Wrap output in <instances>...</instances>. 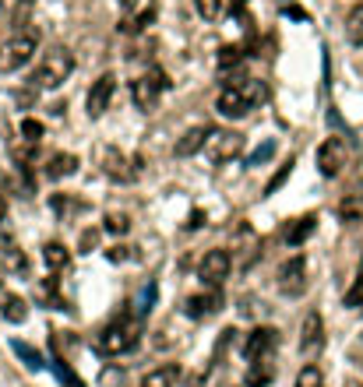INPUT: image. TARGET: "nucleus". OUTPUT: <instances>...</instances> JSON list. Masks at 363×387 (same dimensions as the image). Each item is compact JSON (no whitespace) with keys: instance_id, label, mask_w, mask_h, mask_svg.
<instances>
[{"instance_id":"nucleus-1","label":"nucleus","mask_w":363,"mask_h":387,"mask_svg":"<svg viewBox=\"0 0 363 387\" xmlns=\"http://www.w3.org/2000/svg\"><path fill=\"white\" fill-rule=\"evenodd\" d=\"M141 345V317H120L95 335L99 356H127Z\"/></svg>"},{"instance_id":"nucleus-2","label":"nucleus","mask_w":363,"mask_h":387,"mask_svg":"<svg viewBox=\"0 0 363 387\" xmlns=\"http://www.w3.org/2000/svg\"><path fill=\"white\" fill-rule=\"evenodd\" d=\"M257 99H261V81H254V78H240V81H229V85L219 92L216 106H219V113H223V117L240 120V117H247L250 109L257 106Z\"/></svg>"},{"instance_id":"nucleus-3","label":"nucleus","mask_w":363,"mask_h":387,"mask_svg":"<svg viewBox=\"0 0 363 387\" xmlns=\"http://www.w3.org/2000/svg\"><path fill=\"white\" fill-rule=\"evenodd\" d=\"M71 74H74V53H71L67 46H54V49H49L46 57L39 60L32 81H35L39 88H60Z\"/></svg>"},{"instance_id":"nucleus-4","label":"nucleus","mask_w":363,"mask_h":387,"mask_svg":"<svg viewBox=\"0 0 363 387\" xmlns=\"http://www.w3.org/2000/svg\"><path fill=\"white\" fill-rule=\"evenodd\" d=\"M166 88H170V81H166L163 71H148V74L131 81V99H134V106L141 109V113H152V109L159 106V95Z\"/></svg>"},{"instance_id":"nucleus-5","label":"nucleus","mask_w":363,"mask_h":387,"mask_svg":"<svg viewBox=\"0 0 363 387\" xmlns=\"http://www.w3.org/2000/svg\"><path fill=\"white\" fill-rule=\"evenodd\" d=\"M39 46V32H18L15 39H8L0 46V71H18L32 60V53Z\"/></svg>"},{"instance_id":"nucleus-6","label":"nucleus","mask_w":363,"mask_h":387,"mask_svg":"<svg viewBox=\"0 0 363 387\" xmlns=\"http://www.w3.org/2000/svg\"><path fill=\"white\" fill-rule=\"evenodd\" d=\"M240 151H243V134H236V131H209V141H204V155H209L216 165L240 158Z\"/></svg>"},{"instance_id":"nucleus-7","label":"nucleus","mask_w":363,"mask_h":387,"mask_svg":"<svg viewBox=\"0 0 363 387\" xmlns=\"http://www.w3.org/2000/svg\"><path fill=\"white\" fill-rule=\"evenodd\" d=\"M275 286H279V293L289 296V299H296V296L307 293V261H303L300 254L289 257V261L275 271Z\"/></svg>"},{"instance_id":"nucleus-8","label":"nucleus","mask_w":363,"mask_h":387,"mask_svg":"<svg viewBox=\"0 0 363 387\" xmlns=\"http://www.w3.org/2000/svg\"><path fill=\"white\" fill-rule=\"evenodd\" d=\"M229 267H233V257H229V250L216 247V250H209V254L201 257V264H197V274H201V282H204V286L219 289V286L229 279Z\"/></svg>"},{"instance_id":"nucleus-9","label":"nucleus","mask_w":363,"mask_h":387,"mask_svg":"<svg viewBox=\"0 0 363 387\" xmlns=\"http://www.w3.org/2000/svg\"><path fill=\"white\" fill-rule=\"evenodd\" d=\"M346 158H349V151H346V141L342 138H325L321 145H318V173L321 176H339L342 170H346Z\"/></svg>"},{"instance_id":"nucleus-10","label":"nucleus","mask_w":363,"mask_h":387,"mask_svg":"<svg viewBox=\"0 0 363 387\" xmlns=\"http://www.w3.org/2000/svg\"><path fill=\"white\" fill-rule=\"evenodd\" d=\"M113 92H117V74H102V78L92 81V88H88V95H85V106H88V117H92V120H99V117L110 109Z\"/></svg>"},{"instance_id":"nucleus-11","label":"nucleus","mask_w":363,"mask_h":387,"mask_svg":"<svg viewBox=\"0 0 363 387\" xmlns=\"http://www.w3.org/2000/svg\"><path fill=\"white\" fill-rule=\"evenodd\" d=\"M321 349H325V320H321L318 310H310L303 317V327H300V352L307 359H314Z\"/></svg>"},{"instance_id":"nucleus-12","label":"nucleus","mask_w":363,"mask_h":387,"mask_svg":"<svg viewBox=\"0 0 363 387\" xmlns=\"http://www.w3.org/2000/svg\"><path fill=\"white\" fill-rule=\"evenodd\" d=\"M223 310V293L219 289H204V293H194V296H187L184 299V313L191 317V320H209V317H216Z\"/></svg>"},{"instance_id":"nucleus-13","label":"nucleus","mask_w":363,"mask_h":387,"mask_svg":"<svg viewBox=\"0 0 363 387\" xmlns=\"http://www.w3.org/2000/svg\"><path fill=\"white\" fill-rule=\"evenodd\" d=\"M275 342H279V331H275V327H254L250 335H247V342H243V356H247V363H261V359H268L272 349H275Z\"/></svg>"},{"instance_id":"nucleus-14","label":"nucleus","mask_w":363,"mask_h":387,"mask_svg":"<svg viewBox=\"0 0 363 387\" xmlns=\"http://www.w3.org/2000/svg\"><path fill=\"white\" fill-rule=\"evenodd\" d=\"M102 173H106L110 180H120V183H127V180H134L138 176V170H131V158L120 151V148H102Z\"/></svg>"},{"instance_id":"nucleus-15","label":"nucleus","mask_w":363,"mask_h":387,"mask_svg":"<svg viewBox=\"0 0 363 387\" xmlns=\"http://www.w3.org/2000/svg\"><path fill=\"white\" fill-rule=\"evenodd\" d=\"M42 173H46L49 180L74 176V173H78V155H74V151H57V155H49V162H46Z\"/></svg>"},{"instance_id":"nucleus-16","label":"nucleus","mask_w":363,"mask_h":387,"mask_svg":"<svg viewBox=\"0 0 363 387\" xmlns=\"http://www.w3.org/2000/svg\"><path fill=\"white\" fill-rule=\"evenodd\" d=\"M204 141H209V127H191V131L177 141L173 155H177V158H191V155H197V151L204 148Z\"/></svg>"},{"instance_id":"nucleus-17","label":"nucleus","mask_w":363,"mask_h":387,"mask_svg":"<svg viewBox=\"0 0 363 387\" xmlns=\"http://www.w3.org/2000/svg\"><path fill=\"white\" fill-rule=\"evenodd\" d=\"M314 229H318V215H300L296 222L286 229V243H289V247H303Z\"/></svg>"},{"instance_id":"nucleus-18","label":"nucleus","mask_w":363,"mask_h":387,"mask_svg":"<svg viewBox=\"0 0 363 387\" xmlns=\"http://www.w3.org/2000/svg\"><path fill=\"white\" fill-rule=\"evenodd\" d=\"M42 261H46V267L54 271V274H60V271L71 267V250L64 243H46L42 247Z\"/></svg>"},{"instance_id":"nucleus-19","label":"nucleus","mask_w":363,"mask_h":387,"mask_svg":"<svg viewBox=\"0 0 363 387\" xmlns=\"http://www.w3.org/2000/svg\"><path fill=\"white\" fill-rule=\"evenodd\" d=\"M0 317H4L8 324H25L29 320V303L22 299V296H4L0 299Z\"/></svg>"},{"instance_id":"nucleus-20","label":"nucleus","mask_w":363,"mask_h":387,"mask_svg":"<svg viewBox=\"0 0 363 387\" xmlns=\"http://www.w3.org/2000/svg\"><path fill=\"white\" fill-rule=\"evenodd\" d=\"M177 380H180V366H159V370H148L145 377H141V387H177Z\"/></svg>"},{"instance_id":"nucleus-21","label":"nucleus","mask_w":363,"mask_h":387,"mask_svg":"<svg viewBox=\"0 0 363 387\" xmlns=\"http://www.w3.org/2000/svg\"><path fill=\"white\" fill-rule=\"evenodd\" d=\"M272 377H275V370H272V363H268V359H261V363H250L243 387H268V384H272Z\"/></svg>"},{"instance_id":"nucleus-22","label":"nucleus","mask_w":363,"mask_h":387,"mask_svg":"<svg viewBox=\"0 0 363 387\" xmlns=\"http://www.w3.org/2000/svg\"><path fill=\"white\" fill-rule=\"evenodd\" d=\"M35 296L49 306V310H64L67 303H64V296L57 293V279H42L39 286H35Z\"/></svg>"},{"instance_id":"nucleus-23","label":"nucleus","mask_w":363,"mask_h":387,"mask_svg":"<svg viewBox=\"0 0 363 387\" xmlns=\"http://www.w3.org/2000/svg\"><path fill=\"white\" fill-rule=\"evenodd\" d=\"M11 349H15V356H18L29 370H42V366H46V363H42V352H39V349H32L29 342L15 338V342H11Z\"/></svg>"},{"instance_id":"nucleus-24","label":"nucleus","mask_w":363,"mask_h":387,"mask_svg":"<svg viewBox=\"0 0 363 387\" xmlns=\"http://www.w3.org/2000/svg\"><path fill=\"white\" fill-rule=\"evenodd\" d=\"M346 39L353 46H363V4H356L349 15H346Z\"/></svg>"},{"instance_id":"nucleus-25","label":"nucleus","mask_w":363,"mask_h":387,"mask_svg":"<svg viewBox=\"0 0 363 387\" xmlns=\"http://www.w3.org/2000/svg\"><path fill=\"white\" fill-rule=\"evenodd\" d=\"M54 373H57V380H60L64 387H85V380H81V377L71 370V363H67V359H60V356L54 359Z\"/></svg>"},{"instance_id":"nucleus-26","label":"nucleus","mask_w":363,"mask_h":387,"mask_svg":"<svg viewBox=\"0 0 363 387\" xmlns=\"http://www.w3.org/2000/svg\"><path fill=\"white\" fill-rule=\"evenodd\" d=\"M240 64H243V49H240V46H223V49H219V71H223V74H229V67L236 71Z\"/></svg>"},{"instance_id":"nucleus-27","label":"nucleus","mask_w":363,"mask_h":387,"mask_svg":"<svg viewBox=\"0 0 363 387\" xmlns=\"http://www.w3.org/2000/svg\"><path fill=\"white\" fill-rule=\"evenodd\" d=\"M296 387H325V377L314 363H307L300 373H296Z\"/></svg>"},{"instance_id":"nucleus-28","label":"nucleus","mask_w":363,"mask_h":387,"mask_svg":"<svg viewBox=\"0 0 363 387\" xmlns=\"http://www.w3.org/2000/svg\"><path fill=\"white\" fill-rule=\"evenodd\" d=\"M106 233H113V236H124L127 229H131V218L124 215V211H110L106 215V226H102Z\"/></svg>"},{"instance_id":"nucleus-29","label":"nucleus","mask_w":363,"mask_h":387,"mask_svg":"<svg viewBox=\"0 0 363 387\" xmlns=\"http://www.w3.org/2000/svg\"><path fill=\"white\" fill-rule=\"evenodd\" d=\"M42 134H46V127H42L35 117H25V120H22V138H25L29 145H39Z\"/></svg>"},{"instance_id":"nucleus-30","label":"nucleus","mask_w":363,"mask_h":387,"mask_svg":"<svg viewBox=\"0 0 363 387\" xmlns=\"http://www.w3.org/2000/svg\"><path fill=\"white\" fill-rule=\"evenodd\" d=\"M4 267H8V271H15V274H22V271L29 267V261H25V254H22V250H18L15 243H11V247L4 250Z\"/></svg>"},{"instance_id":"nucleus-31","label":"nucleus","mask_w":363,"mask_h":387,"mask_svg":"<svg viewBox=\"0 0 363 387\" xmlns=\"http://www.w3.org/2000/svg\"><path fill=\"white\" fill-rule=\"evenodd\" d=\"M194 11L204 18V22H216L223 15V0H194Z\"/></svg>"},{"instance_id":"nucleus-32","label":"nucleus","mask_w":363,"mask_h":387,"mask_svg":"<svg viewBox=\"0 0 363 387\" xmlns=\"http://www.w3.org/2000/svg\"><path fill=\"white\" fill-rule=\"evenodd\" d=\"M124 384H127V377H124L120 366H106L99 373V387H124Z\"/></svg>"},{"instance_id":"nucleus-33","label":"nucleus","mask_w":363,"mask_h":387,"mask_svg":"<svg viewBox=\"0 0 363 387\" xmlns=\"http://www.w3.org/2000/svg\"><path fill=\"white\" fill-rule=\"evenodd\" d=\"M49 204H54V211L64 215V218H67L71 211H78V201H74L71 194H54V197H49Z\"/></svg>"},{"instance_id":"nucleus-34","label":"nucleus","mask_w":363,"mask_h":387,"mask_svg":"<svg viewBox=\"0 0 363 387\" xmlns=\"http://www.w3.org/2000/svg\"><path fill=\"white\" fill-rule=\"evenodd\" d=\"M272 155H275V141H265L261 148H257V151H254V155L247 158V165H250V170H257V165H265V162H268Z\"/></svg>"},{"instance_id":"nucleus-35","label":"nucleus","mask_w":363,"mask_h":387,"mask_svg":"<svg viewBox=\"0 0 363 387\" xmlns=\"http://www.w3.org/2000/svg\"><path fill=\"white\" fill-rule=\"evenodd\" d=\"M99 247V229H81V236H78V250L81 254H92Z\"/></svg>"},{"instance_id":"nucleus-36","label":"nucleus","mask_w":363,"mask_h":387,"mask_svg":"<svg viewBox=\"0 0 363 387\" xmlns=\"http://www.w3.org/2000/svg\"><path fill=\"white\" fill-rule=\"evenodd\" d=\"M289 173H293V158H289V162L282 165V170H279V173H275L272 180H268V187H265V194H275V190H279V187H282V183L289 180Z\"/></svg>"},{"instance_id":"nucleus-37","label":"nucleus","mask_w":363,"mask_h":387,"mask_svg":"<svg viewBox=\"0 0 363 387\" xmlns=\"http://www.w3.org/2000/svg\"><path fill=\"white\" fill-rule=\"evenodd\" d=\"M346 306H356V310L363 306V279H356V282H353V289L346 293Z\"/></svg>"},{"instance_id":"nucleus-38","label":"nucleus","mask_w":363,"mask_h":387,"mask_svg":"<svg viewBox=\"0 0 363 387\" xmlns=\"http://www.w3.org/2000/svg\"><path fill=\"white\" fill-rule=\"evenodd\" d=\"M106 257H110L113 264H124V261H131L134 254H131V247H124V243H117V247H110V250H106Z\"/></svg>"},{"instance_id":"nucleus-39","label":"nucleus","mask_w":363,"mask_h":387,"mask_svg":"<svg viewBox=\"0 0 363 387\" xmlns=\"http://www.w3.org/2000/svg\"><path fill=\"white\" fill-rule=\"evenodd\" d=\"M11 243H15V229H11L8 218H0V250H8Z\"/></svg>"},{"instance_id":"nucleus-40","label":"nucleus","mask_w":363,"mask_h":387,"mask_svg":"<svg viewBox=\"0 0 363 387\" xmlns=\"http://www.w3.org/2000/svg\"><path fill=\"white\" fill-rule=\"evenodd\" d=\"M282 15H289V18H307V15H303V11H300V8H289V4H286V8H282Z\"/></svg>"},{"instance_id":"nucleus-41","label":"nucleus","mask_w":363,"mask_h":387,"mask_svg":"<svg viewBox=\"0 0 363 387\" xmlns=\"http://www.w3.org/2000/svg\"><path fill=\"white\" fill-rule=\"evenodd\" d=\"M201 226V211H191V222H187V229H197Z\"/></svg>"},{"instance_id":"nucleus-42","label":"nucleus","mask_w":363,"mask_h":387,"mask_svg":"<svg viewBox=\"0 0 363 387\" xmlns=\"http://www.w3.org/2000/svg\"><path fill=\"white\" fill-rule=\"evenodd\" d=\"M0 218H8V201L0 197Z\"/></svg>"},{"instance_id":"nucleus-43","label":"nucleus","mask_w":363,"mask_h":387,"mask_svg":"<svg viewBox=\"0 0 363 387\" xmlns=\"http://www.w3.org/2000/svg\"><path fill=\"white\" fill-rule=\"evenodd\" d=\"M0 299H4V274H0Z\"/></svg>"},{"instance_id":"nucleus-44","label":"nucleus","mask_w":363,"mask_h":387,"mask_svg":"<svg viewBox=\"0 0 363 387\" xmlns=\"http://www.w3.org/2000/svg\"><path fill=\"white\" fill-rule=\"evenodd\" d=\"M346 387H363V384H353V380H349V384H346Z\"/></svg>"},{"instance_id":"nucleus-45","label":"nucleus","mask_w":363,"mask_h":387,"mask_svg":"<svg viewBox=\"0 0 363 387\" xmlns=\"http://www.w3.org/2000/svg\"><path fill=\"white\" fill-rule=\"evenodd\" d=\"M360 310H363V306H360Z\"/></svg>"}]
</instances>
